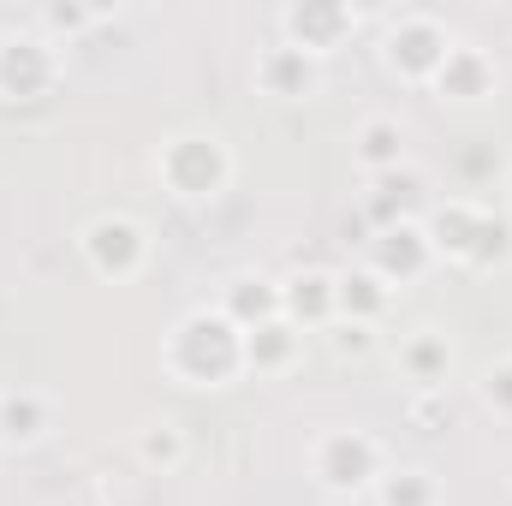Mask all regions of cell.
Listing matches in <instances>:
<instances>
[{
  "instance_id": "obj_1",
  "label": "cell",
  "mask_w": 512,
  "mask_h": 506,
  "mask_svg": "<svg viewBox=\"0 0 512 506\" xmlns=\"http://www.w3.org/2000/svg\"><path fill=\"white\" fill-rule=\"evenodd\" d=\"M161 370H167V381L203 387V393L209 387H233V381H245V328L227 322L215 304H197V310H185L167 328Z\"/></svg>"
},
{
  "instance_id": "obj_2",
  "label": "cell",
  "mask_w": 512,
  "mask_h": 506,
  "mask_svg": "<svg viewBox=\"0 0 512 506\" xmlns=\"http://www.w3.org/2000/svg\"><path fill=\"white\" fill-rule=\"evenodd\" d=\"M423 233L435 262L471 268V274H495L512 262V215H495L483 197H441L423 209Z\"/></svg>"
},
{
  "instance_id": "obj_3",
  "label": "cell",
  "mask_w": 512,
  "mask_h": 506,
  "mask_svg": "<svg viewBox=\"0 0 512 506\" xmlns=\"http://www.w3.org/2000/svg\"><path fill=\"white\" fill-rule=\"evenodd\" d=\"M149 167H155L161 191H167L173 203H191V209H209V203H221V197L233 191V173H239V161H233V143H227L221 131H209V126H179V131H167V137L155 143Z\"/></svg>"
},
{
  "instance_id": "obj_4",
  "label": "cell",
  "mask_w": 512,
  "mask_h": 506,
  "mask_svg": "<svg viewBox=\"0 0 512 506\" xmlns=\"http://www.w3.org/2000/svg\"><path fill=\"white\" fill-rule=\"evenodd\" d=\"M387 441L358 429V423H340V429H322L310 441V483L340 506H358L376 495V483L387 477Z\"/></svg>"
},
{
  "instance_id": "obj_5",
  "label": "cell",
  "mask_w": 512,
  "mask_h": 506,
  "mask_svg": "<svg viewBox=\"0 0 512 506\" xmlns=\"http://www.w3.org/2000/svg\"><path fill=\"white\" fill-rule=\"evenodd\" d=\"M459 42V30L429 12V6H399V12H382V66L399 78V84H417L429 90V78L441 72L447 48Z\"/></svg>"
},
{
  "instance_id": "obj_6",
  "label": "cell",
  "mask_w": 512,
  "mask_h": 506,
  "mask_svg": "<svg viewBox=\"0 0 512 506\" xmlns=\"http://www.w3.org/2000/svg\"><path fill=\"white\" fill-rule=\"evenodd\" d=\"M78 256H84V268H90L96 280L131 286V280L149 268L155 239H149V227H143L137 215H126V209H102V215H90V221L78 227Z\"/></svg>"
},
{
  "instance_id": "obj_7",
  "label": "cell",
  "mask_w": 512,
  "mask_h": 506,
  "mask_svg": "<svg viewBox=\"0 0 512 506\" xmlns=\"http://www.w3.org/2000/svg\"><path fill=\"white\" fill-rule=\"evenodd\" d=\"M60 48L42 30H6L0 36V102H42L60 84Z\"/></svg>"
},
{
  "instance_id": "obj_8",
  "label": "cell",
  "mask_w": 512,
  "mask_h": 506,
  "mask_svg": "<svg viewBox=\"0 0 512 506\" xmlns=\"http://www.w3.org/2000/svg\"><path fill=\"white\" fill-rule=\"evenodd\" d=\"M358 24H364V12L346 6V0H292V6H280V42H292L316 60L340 54L358 36Z\"/></svg>"
},
{
  "instance_id": "obj_9",
  "label": "cell",
  "mask_w": 512,
  "mask_h": 506,
  "mask_svg": "<svg viewBox=\"0 0 512 506\" xmlns=\"http://www.w3.org/2000/svg\"><path fill=\"white\" fill-rule=\"evenodd\" d=\"M364 268H376L393 292H405V286H417L429 268H441V262H435V251H429L423 215H411V221H399V227L370 233V239H364Z\"/></svg>"
},
{
  "instance_id": "obj_10",
  "label": "cell",
  "mask_w": 512,
  "mask_h": 506,
  "mask_svg": "<svg viewBox=\"0 0 512 506\" xmlns=\"http://www.w3.org/2000/svg\"><path fill=\"white\" fill-rule=\"evenodd\" d=\"M54 429H60V399L48 387H30V381L0 387V447L6 453H30Z\"/></svg>"
},
{
  "instance_id": "obj_11",
  "label": "cell",
  "mask_w": 512,
  "mask_h": 506,
  "mask_svg": "<svg viewBox=\"0 0 512 506\" xmlns=\"http://www.w3.org/2000/svg\"><path fill=\"white\" fill-rule=\"evenodd\" d=\"M322 78H328V60H316L292 42H274V48L256 54V90L268 102H316Z\"/></svg>"
},
{
  "instance_id": "obj_12",
  "label": "cell",
  "mask_w": 512,
  "mask_h": 506,
  "mask_svg": "<svg viewBox=\"0 0 512 506\" xmlns=\"http://www.w3.org/2000/svg\"><path fill=\"white\" fill-rule=\"evenodd\" d=\"M346 143H352V167L364 173V185H370V179H387V173H399V167H411V126H405L399 114H387V108L364 114Z\"/></svg>"
},
{
  "instance_id": "obj_13",
  "label": "cell",
  "mask_w": 512,
  "mask_h": 506,
  "mask_svg": "<svg viewBox=\"0 0 512 506\" xmlns=\"http://www.w3.org/2000/svg\"><path fill=\"white\" fill-rule=\"evenodd\" d=\"M501 90V66H495V54L489 48H477V42H453L447 48V60H441V72L429 78V96H441V102H459V108H471V102H489Z\"/></svg>"
},
{
  "instance_id": "obj_14",
  "label": "cell",
  "mask_w": 512,
  "mask_h": 506,
  "mask_svg": "<svg viewBox=\"0 0 512 506\" xmlns=\"http://www.w3.org/2000/svg\"><path fill=\"white\" fill-rule=\"evenodd\" d=\"M280 316L298 334H328L340 322V310H334V268H292V274H280Z\"/></svg>"
},
{
  "instance_id": "obj_15",
  "label": "cell",
  "mask_w": 512,
  "mask_h": 506,
  "mask_svg": "<svg viewBox=\"0 0 512 506\" xmlns=\"http://www.w3.org/2000/svg\"><path fill=\"white\" fill-rule=\"evenodd\" d=\"M393 364L411 381V393H435V387L453 381V340L441 328H411V334H399Z\"/></svg>"
},
{
  "instance_id": "obj_16",
  "label": "cell",
  "mask_w": 512,
  "mask_h": 506,
  "mask_svg": "<svg viewBox=\"0 0 512 506\" xmlns=\"http://www.w3.org/2000/svg\"><path fill=\"white\" fill-rule=\"evenodd\" d=\"M393 286H387L376 268H364V262H352V268H340L334 274V310H340V322H364V328H382L387 310H393Z\"/></svg>"
},
{
  "instance_id": "obj_17",
  "label": "cell",
  "mask_w": 512,
  "mask_h": 506,
  "mask_svg": "<svg viewBox=\"0 0 512 506\" xmlns=\"http://www.w3.org/2000/svg\"><path fill=\"white\" fill-rule=\"evenodd\" d=\"M215 310H221L227 322H239V328H256V322L280 316V280H274V274H256V268H239V274L221 280Z\"/></svg>"
},
{
  "instance_id": "obj_18",
  "label": "cell",
  "mask_w": 512,
  "mask_h": 506,
  "mask_svg": "<svg viewBox=\"0 0 512 506\" xmlns=\"http://www.w3.org/2000/svg\"><path fill=\"white\" fill-rule=\"evenodd\" d=\"M304 352V334L286 322V316H268L245 328V376H286Z\"/></svg>"
},
{
  "instance_id": "obj_19",
  "label": "cell",
  "mask_w": 512,
  "mask_h": 506,
  "mask_svg": "<svg viewBox=\"0 0 512 506\" xmlns=\"http://www.w3.org/2000/svg\"><path fill=\"white\" fill-rule=\"evenodd\" d=\"M417 191H423V173H417V167H399V173H387V179H370V185H364V215H370V227L382 233V227H399V221L423 215V209H417Z\"/></svg>"
},
{
  "instance_id": "obj_20",
  "label": "cell",
  "mask_w": 512,
  "mask_h": 506,
  "mask_svg": "<svg viewBox=\"0 0 512 506\" xmlns=\"http://www.w3.org/2000/svg\"><path fill=\"white\" fill-rule=\"evenodd\" d=\"M131 453H137V465H143V471L173 477V471L191 459V441H185V429H179L173 417H149V423L131 435Z\"/></svg>"
},
{
  "instance_id": "obj_21",
  "label": "cell",
  "mask_w": 512,
  "mask_h": 506,
  "mask_svg": "<svg viewBox=\"0 0 512 506\" xmlns=\"http://www.w3.org/2000/svg\"><path fill=\"white\" fill-rule=\"evenodd\" d=\"M370 501L376 506H441L447 489H441V477L429 465H387V477L376 483Z\"/></svg>"
},
{
  "instance_id": "obj_22",
  "label": "cell",
  "mask_w": 512,
  "mask_h": 506,
  "mask_svg": "<svg viewBox=\"0 0 512 506\" xmlns=\"http://www.w3.org/2000/svg\"><path fill=\"white\" fill-rule=\"evenodd\" d=\"M96 24H108V6H84V0H48V6H36V30H42L54 48H72V42L90 36Z\"/></svg>"
},
{
  "instance_id": "obj_23",
  "label": "cell",
  "mask_w": 512,
  "mask_h": 506,
  "mask_svg": "<svg viewBox=\"0 0 512 506\" xmlns=\"http://www.w3.org/2000/svg\"><path fill=\"white\" fill-rule=\"evenodd\" d=\"M477 399H483V411H489L495 423H512V358L483 364V376H477Z\"/></svg>"
},
{
  "instance_id": "obj_24",
  "label": "cell",
  "mask_w": 512,
  "mask_h": 506,
  "mask_svg": "<svg viewBox=\"0 0 512 506\" xmlns=\"http://www.w3.org/2000/svg\"><path fill=\"white\" fill-rule=\"evenodd\" d=\"M405 423H411L417 435H441V429H453V399H447V387H435V393H411V399H405Z\"/></svg>"
},
{
  "instance_id": "obj_25",
  "label": "cell",
  "mask_w": 512,
  "mask_h": 506,
  "mask_svg": "<svg viewBox=\"0 0 512 506\" xmlns=\"http://www.w3.org/2000/svg\"><path fill=\"white\" fill-rule=\"evenodd\" d=\"M328 346H334V358H370L376 346H382V328H364V322H334L328 328Z\"/></svg>"
},
{
  "instance_id": "obj_26",
  "label": "cell",
  "mask_w": 512,
  "mask_h": 506,
  "mask_svg": "<svg viewBox=\"0 0 512 506\" xmlns=\"http://www.w3.org/2000/svg\"><path fill=\"white\" fill-rule=\"evenodd\" d=\"M507 203H512V161H507Z\"/></svg>"
},
{
  "instance_id": "obj_27",
  "label": "cell",
  "mask_w": 512,
  "mask_h": 506,
  "mask_svg": "<svg viewBox=\"0 0 512 506\" xmlns=\"http://www.w3.org/2000/svg\"><path fill=\"white\" fill-rule=\"evenodd\" d=\"M328 506H340V501H328Z\"/></svg>"
}]
</instances>
